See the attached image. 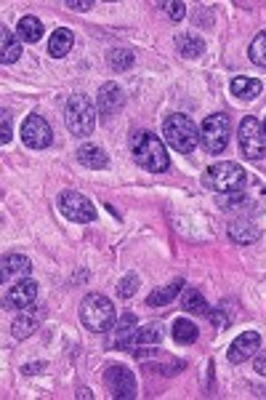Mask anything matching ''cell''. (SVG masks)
Masks as SVG:
<instances>
[{"label":"cell","instance_id":"6da1fadb","mask_svg":"<svg viewBox=\"0 0 266 400\" xmlns=\"http://www.w3.org/2000/svg\"><path fill=\"white\" fill-rule=\"evenodd\" d=\"M131 153H133V160H136L141 168L152 171V174H163V171H168V166H170L166 144L160 141V137H154L152 131L133 134Z\"/></svg>","mask_w":266,"mask_h":400},{"label":"cell","instance_id":"7a4b0ae2","mask_svg":"<svg viewBox=\"0 0 266 400\" xmlns=\"http://www.w3.org/2000/svg\"><path fill=\"white\" fill-rule=\"evenodd\" d=\"M117 310L112 304V299H107L104 294H88L80 302V320L88 331L94 333H104L115 326Z\"/></svg>","mask_w":266,"mask_h":400},{"label":"cell","instance_id":"3957f363","mask_svg":"<svg viewBox=\"0 0 266 400\" xmlns=\"http://www.w3.org/2000/svg\"><path fill=\"white\" fill-rule=\"evenodd\" d=\"M96 115H99V110H96V105L85 94L69 96L64 110L66 131L75 134V137H91V131L96 128Z\"/></svg>","mask_w":266,"mask_h":400},{"label":"cell","instance_id":"277c9868","mask_svg":"<svg viewBox=\"0 0 266 400\" xmlns=\"http://www.w3.org/2000/svg\"><path fill=\"white\" fill-rule=\"evenodd\" d=\"M163 139L181 155H189L200 144V128L186 115H168L163 123Z\"/></svg>","mask_w":266,"mask_h":400},{"label":"cell","instance_id":"5b68a950","mask_svg":"<svg viewBox=\"0 0 266 400\" xmlns=\"http://www.w3.org/2000/svg\"><path fill=\"white\" fill-rule=\"evenodd\" d=\"M205 184L216 192H242L248 184V174L237 163H216L205 171Z\"/></svg>","mask_w":266,"mask_h":400},{"label":"cell","instance_id":"8992f818","mask_svg":"<svg viewBox=\"0 0 266 400\" xmlns=\"http://www.w3.org/2000/svg\"><path fill=\"white\" fill-rule=\"evenodd\" d=\"M229 137H232V125H229V118L224 112H216V115H208L202 125H200V141L202 147L211 153V155H218L227 150L229 144Z\"/></svg>","mask_w":266,"mask_h":400},{"label":"cell","instance_id":"52a82bcc","mask_svg":"<svg viewBox=\"0 0 266 400\" xmlns=\"http://www.w3.org/2000/svg\"><path fill=\"white\" fill-rule=\"evenodd\" d=\"M240 150L242 155L250 157V160H264L266 157V134H264V125L256 121V118H245L240 123Z\"/></svg>","mask_w":266,"mask_h":400},{"label":"cell","instance_id":"ba28073f","mask_svg":"<svg viewBox=\"0 0 266 400\" xmlns=\"http://www.w3.org/2000/svg\"><path fill=\"white\" fill-rule=\"evenodd\" d=\"M56 206L59 211L64 214L69 222H80V225H88V222H94L96 219V206L80 195V192L75 190H64L59 195V200H56Z\"/></svg>","mask_w":266,"mask_h":400},{"label":"cell","instance_id":"9c48e42d","mask_svg":"<svg viewBox=\"0 0 266 400\" xmlns=\"http://www.w3.org/2000/svg\"><path fill=\"white\" fill-rule=\"evenodd\" d=\"M104 382H107V390H109L112 398H123V400L136 398V376H133L131 368H125V365H109L107 374H104Z\"/></svg>","mask_w":266,"mask_h":400},{"label":"cell","instance_id":"30bf717a","mask_svg":"<svg viewBox=\"0 0 266 400\" xmlns=\"http://www.w3.org/2000/svg\"><path fill=\"white\" fill-rule=\"evenodd\" d=\"M21 141L30 150H46L53 141V131L40 115H30L27 121L21 123Z\"/></svg>","mask_w":266,"mask_h":400},{"label":"cell","instance_id":"8fae6325","mask_svg":"<svg viewBox=\"0 0 266 400\" xmlns=\"http://www.w3.org/2000/svg\"><path fill=\"white\" fill-rule=\"evenodd\" d=\"M125 105V94H123V88L117 86V83H104L99 88V94H96V110H99L101 121H109V118H115L117 112L123 110Z\"/></svg>","mask_w":266,"mask_h":400},{"label":"cell","instance_id":"7c38bea8","mask_svg":"<svg viewBox=\"0 0 266 400\" xmlns=\"http://www.w3.org/2000/svg\"><path fill=\"white\" fill-rule=\"evenodd\" d=\"M37 299V283L33 278H21L6 294V310H27Z\"/></svg>","mask_w":266,"mask_h":400},{"label":"cell","instance_id":"4fadbf2b","mask_svg":"<svg viewBox=\"0 0 266 400\" xmlns=\"http://www.w3.org/2000/svg\"><path fill=\"white\" fill-rule=\"evenodd\" d=\"M256 349H261V336H258L256 331H245V333H240L232 345H229L227 358H229L232 363H245L248 358L256 355Z\"/></svg>","mask_w":266,"mask_h":400},{"label":"cell","instance_id":"5bb4252c","mask_svg":"<svg viewBox=\"0 0 266 400\" xmlns=\"http://www.w3.org/2000/svg\"><path fill=\"white\" fill-rule=\"evenodd\" d=\"M160 342H163V326H160V323H147V326L133 331V336L125 342L123 349L136 352L139 347H154V345H160Z\"/></svg>","mask_w":266,"mask_h":400},{"label":"cell","instance_id":"9a60e30c","mask_svg":"<svg viewBox=\"0 0 266 400\" xmlns=\"http://www.w3.org/2000/svg\"><path fill=\"white\" fill-rule=\"evenodd\" d=\"M3 280L11 278H27L33 272V261L27 259L24 254H6L3 256Z\"/></svg>","mask_w":266,"mask_h":400},{"label":"cell","instance_id":"2e32d148","mask_svg":"<svg viewBox=\"0 0 266 400\" xmlns=\"http://www.w3.org/2000/svg\"><path fill=\"white\" fill-rule=\"evenodd\" d=\"M78 163L85 166V168L101 171V168L109 166V157H107V153H104L101 147H96V144H83V147L78 150Z\"/></svg>","mask_w":266,"mask_h":400},{"label":"cell","instance_id":"e0dca14e","mask_svg":"<svg viewBox=\"0 0 266 400\" xmlns=\"http://www.w3.org/2000/svg\"><path fill=\"white\" fill-rule=\"evenodd\" d=\"M19 56H21L19 37L11 35L8 27H0V62H3V64H14Z\"/></svg>","mask_w":266,"mask_h":400},{"label":"cell","instance_id":"ac0fdd59","mask_svg":"<svg viewBox=\"0 0 266 400\" xmlns=\"http://www.w3.org/2000/svg\"><path fill=\"white\" fill-rule=\"evenodd\" d=\"M72 43H75L72 30L59 27V30H53V35H51V40H48V53L53 59H62V56H66V53L72 51Z\"/></svg>","mask_w":266,"mask_h":400},{"label":"cell","instance_id":"d6986e66","mask_svg":"<svg viewBox=\"0 0 266 400\" xmlns=\"http://www.w3.org/2000/svg\"><path fill=\"white\" fill-rule=\"evenodd\" d=\"M181 291H184V280H173L170 286H163V288L152 291V294L147 296V304H150V307H166V304H170Z\"/></svg>","mask_w":266,"mask_h":400},{"label":"cell","instance_id":"ffe728a7","mask_svg":"<svg viewBox=\"0 0 266 400\" xmlns=\"http://www.w3.org/2000/svg\"><path fill=\"white\" fill-rule=\"evenodd\" d=\"M17 35L24 43H37L43 37V21L37 17H21L17 24Z\"/></svg>","mask_w":266,"mask_h":400},{"label":"cell","instance_id":"44dd1931","mask_svg":"<svg viewBox=\"0 0 266 400\" xmlns=\"http://www.w3.org/2000/svg\"><path fill=\"white\" fill-rule=\"evenodd\" d=\"M229 238H232L234 243H256L258 238H261V229L253 225V222H232L229 227Z\"/></svg>","mask_w":266,"mask_h":400},{"label":"cell","instance_id":"7402d4cb","mask_svg":"<svg viewBox=\"0 0 266 400\" xmlns=\"http://www.w3.org/2000/svg\"><path fill=\"white\" fill-rule=\"evenodd\" d=\"M264 91L261 86V80H256V78H234L232 80V94L237 99H256L258 94Z\"/></svg>","mask_w":266,"mask_h":400},{"label":"cell","instance_id":"603a6c76","mask_svg":"<svg viewBox=\"0 0 266 400\" xmlns=\"http://www.w3.org/2000/svg\"><path fill=\"white\" fill-rule=\"evenodd\" d=\"M176 49H179V53L186 56V59H195V56H200V53L205 51V43H202V37L195 35V33H184V35L176 37Z\"/></svg>","mask_w":266,"mask_h":400},{"label":"cell","instance_id":"cb8c5ba5","mask_svg":"<svg viewBox=\"0 0 266 400\" xmlns=\"http://www.w3.org/2000/svg\"><path fill=\"white\" fill-rule=\"evenodd\" d=\"M197 336H200V329L192 320H181V318H179V320L173 323V339H176L179 345H195Z\"/></svg>","mask_w":266,"mask_h":400},{"label":"cell","instance_id":"d4e9b609","mask_svg":"<svg viewBox=\"0 0 266 400\" xmlns=\"http://www.w3.org/2000/svg\"><path fill=\"white\" fill-rule=\"evenodd\" d=\"M139 329V320H136V315H123L120 320H117V336H115V347L123 349L125 347V342L133 336V331Z\"/></svg>","mask_w":266,"mask_h":400},{"label":"cell","instance_id":"484cf974","mask_svg":"<svg viewBox=\"0 0 266 400\" xmlns=\"http://www.w3.org/2000/svg\"><path fill=\"white\" fill-rule=\"evenodd\" d=\"M133 62H136V56H133V51H128V49H112V51L107 53V64L115 72L131 70Z\"/></svg>","mask_w":266,"mask_h":400},{"label":"cell","instance_id":"4316f807","mask_svg":"<svg viewBox=\"0 0 266 400\" xmlns=\"http://www.w3.org/2000/svg\"><path fill=\"white\" fill-rule=\"evenodd\" d=\"M181 307L186 313H197V315H208V302L205 296L200 294L197 288H186L181 296Z\"/></svg>","mask_w":266,"mask_h":400},{"label":"cell","instance_id":"83f0119b","mask_svg":"<svg viewBox=\"0 0 266 400\" xmlns=\"http://www.w3.org/2000/svg\"><path fill=\"white\" fill-rule=\"evenodd\" d=\"M250 62L258 64V67H266V33H258L250 43Z\"/></svg>","mask_w":266,"mask_h":400},{"label":"cell","instance_id":"f1b7e54d","mask_svg":"<svg viewBox=\"0 0 266 400\" xmlns=\"http://www.w3.org/2000/svg\"><path fill=\"white\" fill-rule=\"evenodd\" d=\"M35 329H37L35 318H17L14 326H11V333H14V339H27L35 333Z\"/></svg>","mask_w":266,"mask_h":400},{"label":"cell","instance_id":"f546056e","mask_svg":"<svg viewBox=\"0 0 266 400\" xmlns=\"http://www.w3.org/2000/svg\"><path fill=\"white\" fill-rule=\"evenodd\" d=\"M139 286H141V278L136 272H128L125 278H120V283H117V294L123 296V299H128V296H133L139 291Z\"/></svg>","mask_w":266,"mask_h":400},{"label":"cell","instance_id":"4dcf8cb0","mask_svg":"<svg viewBox=\"0 0 266 400\" xmlns=\"http://www.w3.org/2000/svg\"><path fill=\"white\" fill-rule=\"evenodd\" d=\"M160 8H163V11H166L173 21H181L184 14H186V6L179 3V0H163V3H160Z\"/></svg>","mask_w":266,"mask_h":400},{"label":"cell","instance_id":"1f68e13d","mask_svg":"<svg viewBox=\"0 0 266 400\" xmlns=\"http://www.w3.org/2000/svg\"><path fill=\"white\" fill-rule=\"evenodd\" d=\"M242 200H245V195H240V192H221V195H218V206H221V209L242 206Z\"/></svg>","mask_w":266,"mask_h":400},{"label":"cell","instance_id":"d6a6232c","mask_svg":"<svg viewBox=\"0 0 266 400\" xmlns=\"http://www.w3.org/2000/svg\"><path fill=\"white\" fill-rule=\"evenodd\" d=\"M11 141V112L3 110V125H0V144Z\"/></svg>","mask_w":266,"mask_h":400},{"label":"cell","instance_id":"836d02e7","mask_svg":"<svg viewBox=\"0 0 266 400\" xmlns=\"http://www.w3.org/2000/svg\"><path fill=\"white\" fill-rule=\"evenodd\" d=\"M208 315H211V320H213L216 329H227V326H229V318L224 315V307H221V310H208Z\"/></svg>","mask_w":266,"mask_h":400},{"label":"cell","instance_id":"e575fe53","mask_svg":"<svg viewBox=\"0 0 266 400\" xmlns=\"http://www.w3.org/2000/svg\"><path fill=\"white\" fill-rule=\"evenodd\" d=\"M66 8H72V11H88V8H94V3H91V0H66Z\"/></svg>","mask_w":266,"mask_h":400},{"label":"cell","instance_id":"d590c367","mask_svg":"<svg viewBox=\"0 0 266 400\" xmlns=\"http://www.w3.org/2000/svg\"><path fill=\"white\" fill-rule=\"evenodd\" d=\"M253 368H256V374H258V376H266V349H261V355L256 358Z\"/></svg>","mask_w":266,"mask_h":400},{"label":"cell","instance_id":"8d00e7d4","mask_svg":"<svg viewBox=\"0 0 266 400\" xmlns=\"http://www.w3.org/2000/svg\"><path fill=\"white\" fill-rule=\"evenodd\" d=\"M264 134H266V121H264Z\"/></svg>","mask_w":266,"mask_h":400}]
</instances>
